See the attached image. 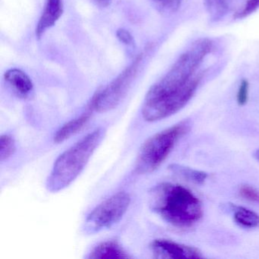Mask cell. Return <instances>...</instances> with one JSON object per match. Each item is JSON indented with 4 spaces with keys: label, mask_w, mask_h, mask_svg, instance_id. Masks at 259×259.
<instances>
[{
    "label": "cell",
    "mask_w": 259,
    "mask_h": 259,
    "mask_svg": "<svg viewBox=\"0 0 259 259\" xmlns=\"http://www.w3.org/2000/svg\"><path fill=\"white\" fill-rule=\"evenodd\" d=\"M198 59L189 52L179 57L169 72L150 89L142 115L147 122L166 119L183 109L195 95L204 72L196 73Z\"/></svg>",
    "instance_id": "6da1fadb"
},
{
    "label": "cell",
    "mask_w": 259,
    "mask_h": 259,
    "mask_svg": "<svg viewBox=\"0 0 259 259\" xmlns=\"http://www.w3.org/2000/svg\"><path fill=\"white\" fill-rule=\"evenodd\" d=\"M150 206L153 211L177 228L192 227L202 218L200 200L184 186L164 183L151 192Z\"/></svg>",
    "instance_id": "7a4b0ae2"
},
{
    "label": "cell",
    "mask_w": 259,
    "mask_h": 259,
    "mask_svg": "<svg viewBox=\"0 0 259 259\" xmlns=\"http://www.w3.org/2000/svg\"><path fill=\"white\" fill-rule=\"evenodd\" d=\"M104 128H98L59 156L47 181L51 192H58L70 186L81 174L105 136Z\"/></svg>",
    "instance_id": "3957f363"
},
{
    "label": "cell",
    "mask_w": 259,
    "mask_h": 259,
    "mask_svg": "<svg viewBox=\"0 0 259 259\" xmlns=\"http://www.w3.org/2000/svg\"><path fill=\"white\" fill-rule=\"evenodd\" d=\"M187 121L166 128L148 139L142 145L136 162L139 174H151L167 158L179 140L189 130Z\"/></svg>",
    "instance_id": "277c9868"
},
{
    "label": "cell",
    "mask_w": 259,
    "mask_h": 259,
    "mask_svg": "<svg viewBox=\"0 0 259 259\" xmlns=\"http://www.w3.org/2000/svg\"><path fill=\"white\" fill-rule=\"evenodd\" d=\"M131 197L125 192H119L98 204L86 218L84 231L95 234L107 230L119 223L128 210Z\"/></svg>",
    "instance_id": "5b68a950"
},
{
    "label": "cell",
    "mask_w": 259,
    "mask_h": 259,
    "mask_svg": "<svg viewBox=\"0 0 259 259\" xmlns=\"http://www.w3.org/2000/svg\"><path fill=\"white\" fill-rule=\"evenodd\" d=\"M142 59L143 54H139L133 63L116 79L113 80L105 89L97 92L91 101L95 111L104 113L117 107L136 77Z\"/></svg>",
    "instance_id": "8992f818"
},
{
    "label": "cell",
    "mask_w": 259,
    "mask_h": 259,
    "mask_svg": "<svg viewBox=\"0 0 259 259\" xmlns=\"http://www.w3.org/2000/svg\"><path fill=\"white\" fill-rule=\"evenodd\" d=\"M151 249L157 258H201V251L195 247L189 246L168 239H155L151 243Z\"/></svg>",
    "instance_id": "52a82bcc"
},
{
    "label": "cell",
    "mask_w": 259,
    "mask_h": 259,
    "mask_svg": "<svg viewBox=\"0 0 259 259\" xmlns=\"http://www.w3.org/2000/svg\"><path fill=\"white\" fill-rule=\"evenodd\" d=\"M63 13V0H47L43 13L36 28L37 37L40 38L48 29L55 25Z\"/></svg>",
    "instance_id": "ba28073f"
},
{
    "label": "cell",
    "mask_w": 259,
    "mask_h": 259,
    "mask_svg": "<svg viewBox=\"0 0 259 259\" xmlns=\"http://www.w3.org/2000/svg\"><path fill=\"white\" fill-rule=\"evenodd\" d=\"M4 78L15 93L21 98H27L33 92L34 85L32 81L25 72L20 69H10L6 72Z\"/></svg>",
    "instance_id": "9c48e42d"
},
{
    "label": "cell",
    "mask_w": 259,
    "mask_h": 259,
    "mask_svg": "<svg viewBox=\"0 0 259 259\" xmlns=\"http://www.w3.org/2000/svg\"><path fill=\"white\" fill-rule=\"evenodd\" d=\"M95 111L92 103L89 104L87 111L84 112L76 119H72L63 125L54 136V142L56 143L63 142L70 139L72 136L81 131L90 120L92 113Z\"/></svg>",
    "instance_id": "30bf717a"
},
{
    "label": "cell",
    "mask_w": 259,
    "mask_h": 259,
    "mask_svg": "<svg viewBox=\"0 0 259 259\" xmlns=\"http://www.w3.org/2000/svg\"><path fill=\"white\" fill-rule=\"evenodd\" d=\"M89 258H128V255L117 242L107 241L92 250Z\"/></svg>",
    "instance_id": "8fae6325"
},
{
    "label": "cell",
    "mask_w": 259,
    "mask_h": 259,
    "mask_svg": "<svg viewBox=\"0 0 259 259\" xmlns=\"http://www.w3.org/2000/svg\"><path fill=\"white\" fill-rule=\"evenodd\" d=\"M233 0H204V7L212 22L221 20L228 13Z\"/></svg>",
    "instance_id": "7c38bea8"
},
{
    "label": "cell",
    "mask_w": 259,
    "mask_h": 259,
    "mask_svg": "<svg viewBox=\"0 0 259 259\" xmlns=\"http://www.w3.org/2000/svg\"><path fill=\"white\" fill-rule=\"evenodd\" d=\"M233 218L236 224L247 228L259 227V215L253 210L243 207H233Z\"/></svg>",
    "instance_id": "4fadbf2b"
},
{
    "label": "cell",
    "mask_w": 259,
    "mask_h": 259,
    "mask_svg": "<svg viewBox=\"0 0 259 259\" xmlns=\"http://www.w3.org/2000/svg\"><path fill=\"white\" fill-rule=\"evenodd\" d=\"M172 172L183 177L187 181L195 184H203L207 178V174L203 171L196 170L182 165L172 164L169 166Z\"/></svg>",
    "instance_id": "5bb4252c"
},
{
    "label": "cell",
    "mask_w": 259,
    "mask_h": 259,
    "mask_svg": "<svg viewBox=\"0 0 259 259\" xmlns=\"http://www.w3.org/2000/svg\"><path fill=\"white\" fill-rule=\"evenodd\" d=\"M16 142L13 137L9 135H4L0 138V159L1 161L7 160L14 154L16 151Z\"/></svg>",
    "instance_id": "9a60e30c"
},
{
    "label": "cell",
    "mask_w": 259,
    "mask_h": 259,
    "mask_svg": "<svg viewBox=\"0 0 259 259\" xmlns=\"http://www.w3.org/2000/svg\"><path fill=\"white\" fill-rule=\"evenodd\" d=\"M162 12L174 13L180 9L182 0H152Z\"/></svg>",
    "instance_id": "2e32d148"
},
{
    "label": "cell",
    "mask_w": 259,
    "mask_h": 259,
    "mask_svg": "<svg viewBox=\"0 0 259 259\" xmlns=\"http://www.w3.org/2000/svg\"><path fill=\"white\" fill-rule=\"evenodd\" d=\"M259 9V0H247L245 5L235 15V18L238 19L248 17L250 15L257 11Z\"/></svg>",
    "instance_id": "e0dca14e"
},
{
    "label": "cell",
    "mask_w": 259,
    "mask_h": 259,
    "mask_svg": "<svg viewBox=\"0 0 259 259\" xmlns=\"http://www.w3.org/2000/svg\"><path fill=\"white\" fill-rule=\"evenodd\" d=\"M239 195L247 201L259 204V192L252 186L242 185L239 188Z\"/></svg>",
    "instance_id": "ac0fdd59"
},
{
    "label": "cell",
    "mask_w": 259,
    "mask_h": 259,
    "mask_svg": "<svg viewBox=\"0 0 259 259\" xmlns=\"http://www.w3.org/2000/svg\"><path fill=\"white\" fill-rule=\"evenodd\" d=\"M248 93H249V83L248 80L242 79L239 84L236 94V101L239 106H244L247 104L248 100Z\"/></svg>",
    "instance_id": "d6986e66"
},
{
    "label": "cell",
    "mask_w": 259,
    "mask_h": 259,
    "mask_svg": "<svg viewBox=\"0 0 259 259\" xmlns=\"http://www.w3.org/2000/svg\"><path fill=\"white\" fill-rule=\"evenodd\" d=\"M118 38L120 40L121 42L125 44V45H132L133 43V36L130 34L128 31L124 29H120L116 33Z\"/></svg>",
    "instance_id": "ffe728a7"
},
{
    "label": "cell",
    "mask_w": 259,
    "mask_h": 259,
    "mask_svg": "<svg viewBox=\"0 0 259 259\" xmlns=\"http://www.w3.org/2000/svg\"><path fill=\"white\" fill-rule=\"evenodd\" d=\"M97 5L101 7H107L110 5L111 0H94Z\"/></svg>",
    "instance_id": "44dd1931"
},
{
    "label": "cell",
    "mask_w": 259,
    "mask_h": 259,
    "mask_svg": "<svg viewBox=\"0 0 259 259\" xmlns=\"http://www.w3.org/2000/svg\"><path fill=\"white\" fill-rule=\"evenodd\" d=\"M254 157H255L256 160L259 162V149H257V151L254 152Z\"/></svg>",
    "instance_id": "7402d4cb"
}]
</instances>
